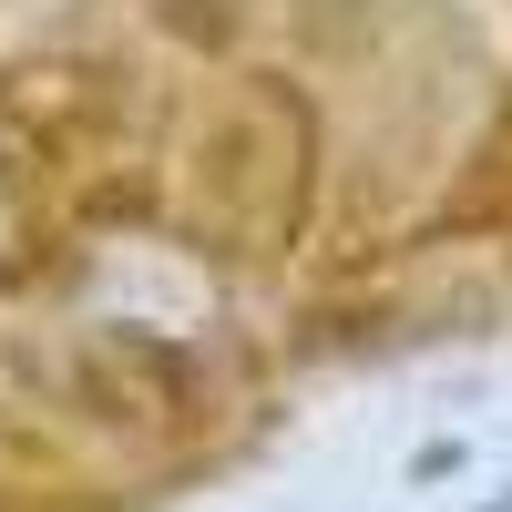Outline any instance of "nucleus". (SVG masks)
Returning a JSON list of instances; mask_svg holds the SVG:
<instances>
[{
    "instance_id": "f257e3e1",
    "label": "nucleus",
    "mask_w": 512,
    "mask_h": 512,
    "mask_svg": "<svg viewBox=\"0 0 512 512\" xmlns=\"http://www.w3.org/2000/svg\"><path fill=\"white\" fill-rule=\"evenodd\" d=\"M154 21L175 41H195V52H236V11L226 0H154Z\"/></svg>"
}]
</instances>
